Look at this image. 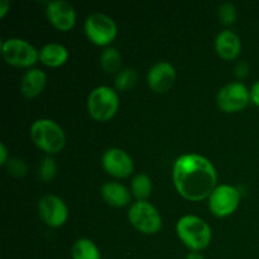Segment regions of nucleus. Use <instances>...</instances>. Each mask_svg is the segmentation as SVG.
Listing matches in <instances>:
<instances>
[{
    "label": "nucleus",
    "mask_w": 259,
    "mask_h": 259,
    "mask_svg": "<svg viewBox=\"0 0 259 259\" xmlns=\"http://www.w3.org/2000/svg\"><path fill=\"white\" fill-rule=\"evenodd\" d=\"M217 180L212 163L200 154H185L175 162V186L179 194L190 201H200L210 196Z\"/></svg>",
    "instance_id": "1"
},
{
    "label": "nucleus",
    "mask_w": 259,
    "mask_h": 259,
    "mask_svg": "<svg viewBox=\"0 0 259 259\" xmlns=\"http://www.w3.org/2000/svg\"><path fill=\"white\" fill-rule=\"evenodd\" d=\"M177 234L186 247L196 250L205 249L211 240V229L209 225L195 215H186L177 223Z\"/></svg>",
    "instance_id": "2"
},
{
    "label": "nucleus",
    "mask_w": 259,
    "mask_h": 259,
    "mask_svg": "<svg viewBox=\"0 0 259 259\" xmlns=\"http://www.w3.org/2000/svg\"><path fill=\"white\" fill-rule=\"evenodd\" d=\"M30 138L35 146L47 153H58L66 143L62 128L51 119L35 120L30 126Z\"/></svg>",
    "instance_id": "3"
},
{
    "label": "nucleus",
    "mask_w": 259,
    "mask_h": 259,
    "mask_svg": "<svg viewBox=\"0 0 259 259\" xmlns=\"http://www.w3.org/2000/svg\"><path fill=\"white\" fill-rule=\"evenodd\" d=\"M119 108L118 94L109 86L94 89L88 99L90 115L99 121H106L115 115Z\"/></svg>",
    "instance_id": "4"
},
{
    "label": "nucleus",
    "mask_w": 259,
    "mask_h": 259,
    "mask_svg": "<svg viewBox=\"0 0 259 259\" xmlns=\"http://www.w3.org/2000/svg\"><path fill=\"white\" fill-rule=\"evenodd\" d=\"M2 53L8 63L17 67H29L39 60V52L29 42L20 38H9L4 40Z\"/></svg>",
    "instance_id": "5"
},
{
    "label": "nucleus",
    "mask_w": 259,
    "mask_h": 259,
    "mask_svg": "<svg viewBox=\"0 0 259 259\" xmlns=\"http://www.w3.org/2000/svg\"><path fill=\"white\" fill-rule=\"evenodd\" d=\"M129 222L144 234H154L162 228V218L158 210L147 201H137L128 212Z\"/></svg>",
    "instance_id": "6"
},
{
    "label": "nucleus",
    "mask_w": 259,
    "mask_h": 259,
    "mask_svg": "<svg viewBox=\"0 0 259 259\" xmlns=\"http://www.w3.org/2000/svg\"><path fill=\"white\" fill-rule=\"evenodd\" d=\"M85 32L93 43L98 46H106L116 37L118 28L109 15L94 13L86 18Z\"/></svg>",
    "instance_id": "7"
},
{
    "label": "nucleus",
    "mask_w": 259,
    "mask_h": 259,
    "mask_svg": "<svg viewBox=\"0 0 259 259\" xmlns=\"http://www.w3.org/2000/svg\"><path fill=\"white\" fill-rule=\"evenodd\" d=\"M240 194L230 185H220L215 187L209 196V207L217 217L224 218L233 214L239 205Z\"/></svg>",
    "instance_id": "8"
},
{
    "label": "nucleus",
    "mask_w": 259,
    "mask_h": 259,
    "mask_svg": "<svg viewBox=\"0 0 259 259\" xmlns=\"http://www.w3.org/2000/svg\"><path fill=\"white\" fill-rule=\"evenodd\" d=\"M250 93L242 82H229L218 93V105L223 111L234 113L247 106Z\"/></svg>",
    "instance_id": "9"
},
{
    "label": "nucleus",
    "mask_w": 259,
    "mask_h": 259,
    "mask_svg": "<svg viewBox=\"0 0 259 259\" xmlns=\"http://www.w3.org/2000/svg\"><path fill=\"white\" fill-rule=\"evenodd\" d=\"M39 217L48 227L58 228L67 220V206L60 197L55 195H46L38 204Z\"/></svg>",
    "instance_id": "10"
},
{
    "label": "nucleus",
    "mask_w": 259,
    "mask_h": 259,
    "mask_svg": "<svg viewBox=\"0 0 259 259\" xmlns=\"http://www.w3.org/2000/svg\"><path fill=\"white\" fill-rule=\"evenodd\" d=\"M103 167L115 177H128L134 168L132 157L120 148H110L104 153Z\"/></svg>",
    "instance_id": "11"
},
{
    "label": "nucleus",
    "mask_w": 259,
    "mask_h": 259,
    "mask_svg": "<svg viewBox=\"0 0 259 259\" xmlns=\"http://www.w3.org/2000/svg\"><path fill=\"white\" fill-rule=\"evenodd\" d=\"M46 13L50 22L60 30H68L76 22V13L72 5L65 0H55L47 4Z\"/></svg>",
    "instance_id": "12"
},
{
    "label": "nucleus",
    "mask_w": 259,
    "mask_h": 259,
    "mask_svg": "<svg viewBox=\"0 0 259 259\" xmlns=\"http://www.w3.org/2000/svg\"><path fill=\"white\" fill-rule=\"evenodd\" d=\"M175 80H176V71L174 66L166 61H161L152 66L147 77L149 88L156 93L168 91L174 86Z\"/></svg>",
    "instance_id": "13"
},
{
    "label": "nucleus",
    "mask_w": 259,
    "mask_h": 259,
    "mask_svg": "<svg viewBox=\"0 0 259 259\" xmlns=\"http://www.w3.org/2000/svg\"><path fill=\"white\" fill-rule=\"evenodd\" d=\"M215 50L224 60H234L242 51V42L233 30H222L215 38Z\"/></svg>",
    "instance_id": "14"
},
{
    "label": "nucleus",
    "mask_w": 259,
    "mask_h": 259,
    "mask_svg": "<svg viewBox=\"0 0 259 259\" xmlns=\"http://www.w3.org/2000/svg\"><path fill=\"white\" fill-rule=\"evenodd\" d=\"M101 196L111 206L121 207L131 201V192L118 182H106L101 186Z\"/></svg>",
    "instance_id": "15"
},
{
    "label": "nucleus",
    "mask_w": 259,
    "mask_h": 259,
    "mask_svg": "<svg viewBox=\"0 0 259 259\" xmlns=\"http://www.w3.org/2000/svg\"><path fill=\"white\" fill-rule=\"evenodd\" d=\"M47 81V76L39 68H32L27 71L22 78V93L27 98H35L42 93Z\"/></svg>",
    "instance_id": "16"
},
{
    "label": "nucleus",
    "mask_w": 259,
    "mask_h": 259,
    "mask_svg": "<svg viewBox=\"0 0 259 259\" xmlns=\"http://www.w3.org/2000/svg\"><path fill=\"white\" fill-rule=\"evenodd\" d=\"M68 52L60 43H48L39 51V60L51 67H58L67 61Z\"/></svg>",
    "instance_id": "17"
},
{
    "label": "nucleus",
    "mask_w": 259,
    "mask_h": 259,
    "mask_svg": "<svg viewBox=\"0 0 259 259\" xmlns=\"http://www.w3.org/2000/svg\"><path fill=\"white\" fill-rule=\"evenodd\" d=\"M72 259H100V253L90 239H80L72 247Z\"/></svg>",
    "instance_id": "18"
},
{
    "label": "nucleus",
    "mask_w": 259,
    "mask_h": 259,
    "mask_svg": "<svg viewBox=\"0 0 259 259\" xmlns=\"http://www.w3.org/2000/svg\"><path fill=\"white\" fill-rule=\"evenodd\" d=\"M100 65L106 72L113 73L120 68L121 66V56L115 48L108 47L103 51L100 56Z\"/></svg>",
    "instance_id": "19"
},
{
    "label": "nucleus",
    "mask_w": 259,
    "mask_h": 259,
    "mask_svg": "<svg viewBox=\"0 0 259 259\" xmlns=\"http://www.w3.org/2000/svg\"><path fill=\"white\" fill-rule=\"evenodd\" d=\"M152 182L147 175L139 174L132 181V192L139 201H144L151 195Z\"/></svg>",
    "instance_id": "20"
},
{
    "label": "nucleus",
    "mask_w": 259,
    "mask_h": 259,
    "mask_svg": "<svg viewBox=\"0 0 259 259\" xmlns=\"http://www.w3.org/2000/svg\"><path fill=\"white\" fill-rule=\"evenodd\" d=\"M137 82V72L133 68H125L119 71L115 77V86L118 90L124 91L133 88Z\"/></svg>",
    "instance_id": "21"
},
{
    "label": "nucleus",
    "mask_w": 259,
    "mask_h": 259,
    "mask_svg": "<svg viewBox=\"0 0 259 259\" xmlns=\"http://www.w3.org/2000/svg\"><path fill=\"white\" fill-rule=\"evenodd\" d=\"M219 19L224 25H232L237 19V10L232 3H224L219 7Z\"/></svg>",
    "instance_id": "22"
},
{
    "label": "nucleus",
    "mask_w": 259,
    "mask_h": 259,
    "mask_svg": "<svg viewBox=\"0 0 259 259\" xmlns=\"http://www.w3.org/2000/svg\"><path fill=\"white\" fill-rule=\"evenodd\" d=\"M56 171H57V166L52 157H46L42 161L39 166V176L43 181H51L55 177Z\"/></svg>",
    "instance_id": "23"
},
{
    "label": "nucleus",
    "mask_w": 259,
    "mask_h": 259,
    "mask_svg": "<svg viewBox=\"0 0 259 259\" xmlns=\"http://www.w3.org/2000/svg\"><path fill=\"white\" fill-rule=\"evenodd\" d=\"M7 168L13 176H17V177H23L25 176L28 171V167L25 164L24 161L19 158H10L9 161L7 162Z\"/></svg>",
    "instance_id": "24"
},
{
    "label": "nucleus",
    "mask_w": 259,
    "mask_h": 259,
    "mask_svg": "<svg viewBox=\"0 0 259 259\" xmlns=\"http://www.w3.org/2000/svg\"><path fill=\"white\" fill-rule=\"evenodd\" d=\"M250 99L255 105L259 106V80L253 85L252 90H250Z\"/></svg>",
    "instance_id": "25"
},
{
    "label": "nucleus",
    "mask_w": 259,
    "mask_h": 259,
    "mask_svg": "<svg viewBox=\"0 0 259 259\" xmlns=\"http://www.w3.org/2000/svg\"><path fill=\"white\" fill-rule=\"evenodd\" d=\"M248 73V65L245 62H240L237 67V75L239 77H243Z\"/></svg>",
    "instance_id": "26"
},
{
    "label": "nucleus",
    "mask_w": 259,
    "mask_h": 259,
    "mask_svg": "<svg viewBox=\"0 0 259 259\" xmlns=\"http://www.w3.org/2000/svg\"><path fill=\"white\" fill-rule=\"evenodd\" d=\"M9 7L10 3L8 2V0H2V2H0V17H4V15L7 14Z\"/></svg>",
    "instance_id": "27"
},
{
    "label": "nucleus",
    "mask_w": 259,
    "mask_h": 259,
    "mask_svg": "<svg viewBox=\"0 0 259 259\" xmlns=\"http://www.w3.org/2000/svg\"><path fill=\"white\" fill-rule=\"evenodd\" d=\"M0 154H2V158H0V163L2 164H5L7 163V157H8V154H7V148H5V146H4V143H2L0 144Z\"/></svg>",
    "instance_id": "28"
},
{
    "label": "nucleus",
    "mask_w": 259,
    "mask_h": 259,
    "mask_svg": "<svg viewBox=\"0 0 259 259\" xmlns=\"http://www.w3.org/2000/svg\"><path fill=\"white\" fill-rule=\"evenodd\" d=\"M186 259H204V257H202V255L200 254V253L191 252V253H189V254H187Z\"/></svg>",
    "instance_id": "29"
}]
</instances>
